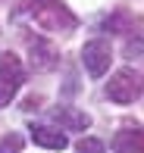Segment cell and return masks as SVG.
<instances>
[{
    "label": "cell",
    "mask_w": 144,
    "mask_h": 153,
    "mask_svg": "<svg viewBox=\"0 0 144 153\" xmlns=\"http://www.w3.org/2000/svg\"><path fill=\"white\" fill-rule=\"evenodd\" d=\"M104 28L107 31H122V34H132V31H144L141 28V19L138 16H132V13H125V10H119V13H113V16L104 22Z\"/></svg>",
    "instance_id": "cell-9"
},
{
    "label": "cell",
    "mask_w": 144,
    "mask_h": 153,
    "mask_svg": "<svg viewBox=\"0 0 144 153\" xmlns=\"http://www.w3.org/2000/svg\"><path fill=\"white\" fill-rule=\"evenodd\" d=\"M22 150V137L13 131V134H6L3 141H0V153H19Z\"/></svg>",
    "instance_id": "cell-11"
},
{
    "label": "cell",
    "mask_w": 144,
    "mask_h": 153,
    "mask_svg": "<svg viewBox=\"0 0 144 153\" xmlns=\"http://www.w3.org/2000/svg\"><path fill=\"white\" fill-rule=\"evenodd\" d=\"M116 153H144V128H122L113 137Z\"/></svg>",
    "instance_id": "cell-7"
},
{
    "label": "cell",
    "mask_w": 144,
    "mask_h": 153,
    "mask_svg": "<svg viewBox=\"0 0 144 153\" xmlns=\"http://www.w3.org/2000/svg\"><path fill=\"white\" fill-rule=\"evenodd\" d=\"M28 50H31V69H35V72H47V69H53L60 62L57 47H53L50 41H44V38L28 41Z\"/></svg>",
    "instance_id": "cell-5"
},
{
    "label": "cell",
    "mask_w": 144,
    "mask_h": 153,
    "mask_svg": "<svg viewBox=\"0 0 144 153\" xmlns=\"http://www.w3.org/2000/svg\"><path fill=\"white\" fill-rule=\"evenodd\" d=\"M22 81H25V72H22L19 56L16 53H3L0 56V109L13 103V97L19 94Z\"/></svg>",
    "instance_id": "cell-2"
},
{
    "label": "cell",
    "mask_w": 144,
    "mask_h": 153,
    "mask_svg": "<svg viewBox=\"0 0 144 153\" xmlns=\"http://www.w3.org/2000/svg\"><path fill=\"white\" fill-rule=\"evenodd\" d=\"M110 59H113V47H110V41H104V38H94V41H88V44L81 47V66H85V72L91 75V78H100V75L107 72Z\"/></svg>",
    "instance_id": "cell-4"
},
{
    "label": "cell",
    "mask_w": 144,
    "mask_h": 153,
    "mask_svg": "<svg viewBox=\"0 0 144 153\" xmlns=\"http://www.w3.org/2000/svg\"><path fill=\"white\" fill-rule=\"evenodd\" d=\"M50 119L57 122L60 128H66V131H85L88 125H91V116L81 113V109H75V106H57V109H50Z\"/></svg>",
    "instance_id": "cell-6"
},
{
    "label": "cell",
    "mask_w": 144,
    "mask_h": 153,
    "mask_svg": "<svg viewBox=\"0 0 144 153\" xmlns=\"http://www.w3.org/2000/svg\"><path fill=\"white\" fill-rule=\"evenodd\" d=\"M75 153H107V147L97 137H81V141L75 144Z\"/></svg>",
    "instance_id": "cell-10"
},
{
    "label": "cell",
    "mask_w": 144,
    "mask_h": 153,
    "mask_svg": "<svg viewBox=\"0 0 144 153\" xmlns=\"http://www.w3.org/2000/svg\"><path fill=\"white\" fill-rule=\"evenodd\" d=\"M31 141L38 144V147H47V150H63L66 144V134L63 131H57V128H47V125H31Z\"/></svg>",
    "instance_id": "cell-8"
},
{
    "label": "cell",
    "mask_w": 144,
    "mask_h": 153,
    "mask_svg": "<svg viewBox=\"0 0 144 153\" xmlns=\"http://www.w3.org/2000/svg\"><path fill=\"white\" fill-rule=\"evenodd\" d=\"M31 16L44 31H72L78 25V19L69 13V6L63 0H31Z\"/></svg>",
    "instance_id": "cell-1"
},
{
    "label": "cell",
    "mask_w": 144,
    "mask_h": 153,
    "mask_svg": "<svg viewBox=\"0 0 144 153\" xmlns=\"http://www.w3.org/2000/svg\"><path fill=\"white\" fill-rule=\"evenodd\" d=\"M141 88H144L141 75L135 72V69L125 66V69H119V72L107 81V97H110L113 103H132L135 97L141 94Z\"/></svg>",
    "instance_id": "cell-3"
}]
</instances>
